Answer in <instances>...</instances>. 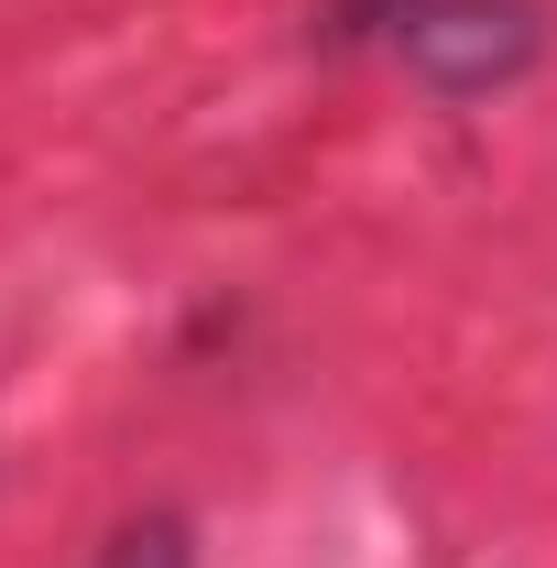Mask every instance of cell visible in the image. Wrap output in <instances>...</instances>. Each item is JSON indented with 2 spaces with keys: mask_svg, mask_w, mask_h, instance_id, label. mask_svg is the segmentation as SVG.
<instances>
[{
  "mask_svg": "<svg viewBox=\"0 0 557 568\" xmlns=\"http://www.w3.org/2000/svg\"><path fill=\"white\" fill-rule=\"evenodd\" d=\"M547 22L536 0H405L394 11V55L437 88V99H492L536 67Z\"/></svg>",
  "mask_w": 557,
  "mask_h": 568,
  "instance_id": "6da1fadb",
  "label": "cell"
},
{
  "mask_svg": "<svg viewBox=\"0 0 557 568\" xmlns=\"http://www.w3.org/2000/svg\"><path fill=\"white\" fill-rule=\"evenodd\" d=\"M88 568H198V536H186V514H132Z\"/></svg>",
  "mask_w": 557,
  "mask_h": 568,
  "instance_id": "7a4b0ae2",
  "label": "cell"
}]
</instances>
